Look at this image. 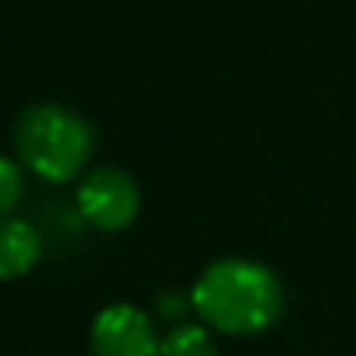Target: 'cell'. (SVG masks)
Returning <instances> with one entry per match:
<instances>
[{
  "mask_svg": "<svg viewBox=\"0 0 356 356\" xmlns=\"http://www.w3.org/2000/svg\"><path fill=\"white\" fill-rule=\"evenodd\" d=\"M194 305L225 332H259L284 312V284L263 263L225 256L201 270Z\"/></svg>",
  "mask_w": 356,
  "mask_h": 356,
  "instance_id": "obj_1",
  "label": "cell"
},
{
  "mask_svg": "<svg viewBox=\"0 0 356 356\" xmlns=\"http://www.w3.org/2000/svg\"><path fill=\"white\" fill-rule=\"evenodd\" d=\"M14 138H17L21 159L35 173L49 180H66L83 166L90 142H94V128L73 108L42 101L21 111Z\"/></svg>",
  "mask_w": 356,
  "mask_h": 356,
  "instance_id": "obj_2",
  "label": "cell"
},
{
  "mask_svg": "<svg viewBox=\"0 0 356 356\" xmlns=\"http://www.w3.org/2000/svg\"><path fill=\"white\" fill-rule=\"evenodd\" d=\"M80 211L97 229H124L138 211V187L121 166H97L80 184Z\"/></svg>",
  "mask_w": 356,
  "mask_h": 356,
  "instance_id": "obj_3",
  "label": "cell"
},
{
  "mask_svg": "<svg viewBox=\"0 0 356 356\" xmlns=\"http://www.w3.org/2000/svg\"><path fill=\"white\" fill-rule=\"evenodd\" d=\"M90 346L97 356H159V339L149 315L128 301L97 312L90 325Z\"/></svg>",
  "mask_w": 356,
  "mask_h": 356,
  "instance_id": "obj_4",
  "label": "cell"
},
{
  "mask_svg": "<svg viewBox=\"0 0 356 356\" xmlns=\"http://www.w3.org/2000/svg\"><path fill=\"white\" fill-rule=\"evenodd\" d=\"M42 252L38 232L24 218H0V277L24 273Z\"/></svg>",
  "mask_w": 356,
  "mask_h": 356,
  "instance_id": "obj_5",
  "label": "cell"
},
{
  "mask_svg": "<svg viewBox=\"0 0 356 356\" xmlns=\"http://www.w3.org/2000/svg\"><path fill=\"white\" fill-rule=\"evenodd\" d=\"M159 356H218V346L204 325H177L159 343Z\"/></svg>",
  "mask_w": 356,
  "mask_h": 356,
  "instance_id": "obj_6",
  "label": "cell"
},
{
  "mask_svg": "<svg viewBox=\"0 0 356 356\" xmlns=\"http://www.w3.org/2000/svg\"><path fill=\"white\" fill-rule=\"evenodd\" d=\"M21 191H24V180H21L17 163H14L10 156H3V152H0V215H3L10 204H17Z\"/></svg>",
  "mask_w": 356,
  "mask_h": 356,
  "instance_id": "obj_7",
  "label": "cell"
}]
</instances>
